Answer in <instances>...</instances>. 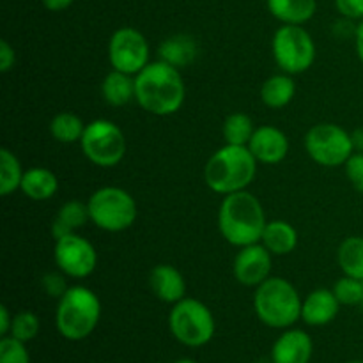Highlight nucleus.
I'll list each match as a JSON object with an SVG mask.
<instances>
[{"mask_svg":"<svg viewBox=\"0 0 363 363\" xmlns=\"http://www.w3.org/2000/svg\"><path fill=\"white\" fill-rule=\"evenodd\" d=\"M257 165L247 145L223 144L206 162L204 181L209 190L225 197L248 190L257 176Z\"/></svg>","mask_w":363,"mask_h":363,"instance_id":"obj_3","label":"nucleus"},{"mask_svg":"<svg viewBox=\"0 0 363 363\" xmlns=\"http://www.w3.org/2000/svg\"><path fill=\"white\" fill-rule=\"evenodd\" d=\"M298 230L293 223L286 220H268L262 233L261 243L272 252L273 255H289L298 247Z\"/></svg>","mask_w":363,"mask_h":363,"instance_id":"obj_20","label":"nucleus"},{"mask_svg":"<svg viewBox=\"0 0 363 363\" xmlns=\"http://www.w3.org/2000/svg\"><path fill=\"white\" fill-rule=\"evenodd\" d=\"M0 363H30L27 344L7 335L0 340Z\"/></svg>","mask_w":363,"mask_h":363,"instance_id":"obj_31","label":"nucleus"},{"mask_svg":"<svg viewBox=\"0 0 363 363\" xmlns=\"http://www.w3.org/2000/svg\"><path fill=\"white\" fill-rule=\"evenodd\" d=\"M301 305L303 300L296 287L282 277H269L261 286L255 287V315L269 328H293L301 319Z\"/></svg>","mask_w":363,"mask_h":363,"instance_id":"obj_4","label":"nucleus"},{"mask_svg":"<svg viewBox=\"0 0 363 363\" xmlns=\"http://www.w3.org/2000/svg\"><path fill=\"white\" fill-rule=\"evenodd\" d=\"M91 223L105 233H124L138 216L137 201L121 186H101L87 201Z\"/></svg>","mask_w":363,"mask_h":363,"instance_id":"obj_6","label":"nucleus"},{"mask_svg":"<svg viewBox=\"0 0 363 363\" xmlns=\"http://www.w3.org/2000/svg\"><path fill=\"white\" fill-rule=\"evenodd\" d=\"M108 62L112 69L137 77L151 62V46L147 38L135 27H121L110 35Z\"/></svg>","mask_w":363,"mask_h":363,"instance_id":"obj_11","label":"nucleus"},{"mask_svg":"<svg viewBox=\"0 0 363 363\" xmlns=\"http://www.w3.org/2000/svg\"><path fill=\"white\" fill-rule=\"evenodd\" d=\"M340 301L333 289L319 287L303 298L301 305V321L308 326H326L339 315Z\"/></svg>","mask_w":363,"mask_h":363,"instance_id":"obj_16","label":"nucleus"},{"mask_svg":"<svg viewBox=\"0 0 363 363\" xmlns=\"http://www.w3.org/2000/svg\"><path fill=\"white\" fill-rule=\"evenodd\" d=\"M87 222H91L87 202L77 201V199L66 201L60 206L55 218H53L52 222L53 240H60V238L67 236V234L77 233V230L82 229Z\"/></svg>","mask_w":363,"mask_h":363,"instance_id":"obj_21","label":"nucleus"},{"mask_svg":"<svg viewBox=\"0 0 363 363\" xmlns=\"http://www.w3.org/2000/svg\"><path fill=\"white\" fill-rule=\"evenodd\" d=\"M149 287L152 294L163 303L174 305L186 298V280L176 266H155L149 273Z\"/></svg>","mask_w":363,"mask_h":363,"instance_id":"obj_17","label":"nucleus"},{"mask_svg":"<svg viewBox=\"0 0 363 363\" xmlns=\"http://www.w3.org/2000/svg\"><path fill=\"white\" fill-rule=\"evenodd\" d=\"M87 124L73 112H60L50 121V135L59 144H80Z\"/></svg>","mask_w":363,"mask_h":363,"instance_id":"obj_25","label":"nucleus"},{"mask_svg":"<svg viewBox=\"0 0 363 363\" xmlns=\"http://www.w3.org/2000/svg\"><path fill=\"white\" fill-rule=\"evenodd\" d=\"M347 363H363V360H353V362H347Z\"/></svg>","mask_w":363,"mask_h":363,"instance_id":"obj_41","label":"nucleus"},{"mask_svg":"<svg viewBox=\"0 0 363 363\" xmlns=\"http://www.w3.org/2000/svg\"><path fill=\"white\" fill-rule=\"evenodd\" d=\"M101 94L106 105L124 106L135 101V77L112 69L101 82Z\"/></svg>","mask_w":363,"mask_h":363,"instance_id":"obj_24","label":"nucleus"},{"mask_svg":"<svg viewBox=\"0 0 363 363\" xmlns=\"http://www.w3.org/2000/svg\"><path fill=\"white\" fill-rule=\"evenodd\" d=\"M354 48H357V55L363 64V20L357 23V32H354Z\"/></svg>","mask_w":363,"mask_h":363,"instance_id":"obj_38","label":"nucleus"},{"mask_svg":"<svg viewBox=\"0 0 363 363\" xmlns=\"http://www.w3.org/2000/svg\"><path fill=\"white\" fill-rule=\"evenodd\" d=\"M305 151L308 158L326 169L344 167L354 155L353 137L350 131L333 123H318L305 133Z\"/></svg>","mask_w":363,"mask_h":363,"instance_id":"obj_10","label":"nucleus"},{"mask_svg":"<svg viewBox=\"0 0 363 363\" xmlns=\"http://www.w3.org/2000/svg\"><path fill=\"white\" fill-rule=\"evenodd\" d=\"M337 262L344 275L363 280V238H346L337 250Z\"/></svg>","mask_w":363,"mask_h":363,"instance_id":"obj_26","label":"nucleus"},{"mask_svg":"<svg viewBox=\"0 0 363 363\" xmlns=\"http://www.w3.org/2000/svg\"><path fill=\"white\" fill-rule=\"evenodd\" d=\"M273 254L262 243L248 245L238 250L233 262L234 279L245 287H259L272 277Z\"/></svg>","mask_w":363,"mask_h":363,"instance_id":"obj_13","label":"nucleus"},{"mask_svg":"<svg viewBox=\"0 0 363 363\" xmlns=\"http://www.w3.org/2000/svg\"><path fill=\"white\" fill-rule=\"evenodd\" d=\"M268 223L261 201L248 190L225 195L218 208V230L223 240L241 248L261 243Z\"/></svg>","mask_w":363,"mask_h":363,"instance_id":"obj_2","label":"nucleus"},{"mask_svg":"<svg viewBox=\"0 0 363 363\" xmlns=\"http://www.w3.org/2000/svg\"><path fill=\"white\" fill-rule=\"evenodd\" d=\"M247 147L262 165H279L289 155L291 144L287 135L280 128L262 124L255 128Z\"/></svg>","mask_w":363,"mask_h":363,"instance_id":"obj_14","label":"nucleus"},{"mask_svg":"<svg viewBox=\"0 0 363 363\" xmlns=\"http://www.w3.org/2000/svg\"><path fill=\"white\" fill-rule=\"evenodd\" d=\"M74 4V0H43V6L46 7L52 13H60V11H66L67 7H71Z\"/></svg>","mask_w":363,"mask_h":363,"instance_id":"obj_37","label":"nucleus"},{"mask_svg":"<svg viewBox=\"0 0 363 363\" xmlns=\"http://www.w3.org/2000/svg\"><path fill=\"white\" fill-rule=\"evenodd\" d=\"M272 53L280 71L294 77L314 66L318 48L303 25H282L273 34Z\"/></svg>","mask_w":363,"mask_h":363,"instance_id":"obj_8","label":"nucleus"},{"mask_svg":"<svg viewBox=\"0 0 363 363\" xmlns=\"http://www.w3.org/2000/svg\"><path fill=\"white\" fill-rule=\"evenodd\" d=\"M344 170L351 186L363 195V152H354L344 165Z\"/></svg>","mask_w":363,"mask_h":363,"instance_id":"obj_33","label":"nucleus"},{"mask_svg":"<svg viewBox=\"0 0 363 363\" xmlns=\"http://www.w3.org/2000/svg\"><path fill=\"white\" fill-rule=\"evenodd\" d=\"M20 190L30 201H50L59 191V177L46 167H32V169L25 170Z\"/></svg>","mask_w":363,"mask_h":363,"instance_id":"obj_18","label":"nucleus"},{"mask_svg":"<svg viewBox=\"0 0 363 363\" xmlns=\"http://www.w3.org/2000/svg\"><path fill=\"white\" fill-rule=\"evenodd\" d=\"M160 59L177 69L190 66L199 55V43L190 34H174L163 39L158 46Z\"/></svg>","mask_w":363,"mask_h":363,"instance_id":"obj_19","label":"nucleus"},{"mask_svg":"<svg viewBox=\"0 0 363 363\" xmlns=\"http://www.w3.org/2000/svg\"><path fill=\"white\" fill-rule=\"evenodd\" d=\"M39 328H41V323H39L38 315L30 311H21L13 315V326H11L9 335L27 344L38 337Z\"/></svg>","mask_w":363,"mask_h":363,"instance_id":"obj_29","label":"nucleus"},{"mask_svg":"<svg viewBox=\"0 0 363 363\" xmlns=\"http://www.w3.org/2000/svg\"><path fill=\"white\" fill-rule=\"evenodd\" d=\"M255 128L257 126H255L248 113L234 112L227 116L222 124L223 140H225V144L230 145H248Z\"/></svg>","mask_w":363,"mask_h":363,"instance_id":"obj_28","label":"nucleus"},{"mask_svg":"<svg viewBox=\"0 0 363 363\" xmlns=\"http://www.w3.org/2000/svg\"><path fill=\"white\" fill-rule=\"evenodd\" d=\"M57 301L55 326L66 340H84L98 328L101 319V300L92 289L85 286H71Z\"/></svg>","mask_w":363,"mask_h":363,"instance_id":"obj_5","label":"nucleus"},{"mask_svg":"<svg viewBox=\"0 0 363 363\" xmlns=\"http://www.w3.org/2000/svg\"><path fill=\"white\" fill-rule=\"evenodd\" d=\"M170 333L186 347H202L215 337V315L197 298H183L172 305L169 314Z\"/></svg>","mask_w":363,"mask_h":363,"instance_id":"obj_7","label":"nucleus"},{"mask_svg":"<svg viewBox=\"0 0 363 363\" xmlns=\"http://www.w3.org/2000/svg\"><path fill=\"white\" fill-rule=\"evenodd\" d=\"M266 4L282 25H305L318 11V0H266Z\"/></svg>","mask_w":363,"mask_h":363,"instance_id":"obj_22","label":"nucleus"},{"mask_svg":"<svg viewBox=\"0 0 363 363\" xmlns=\"http://www.w3.org/2000/svg\"><path fill=\"white\" fill-rule=\"evenodd\" d=\"M353 137V144H354V151L357 152H363V126L357 128V130L351 133Z\"/></svg>","mask_w":363,"mask_h":363,"instance_id":"obj_39","label":"nucleus"},{"mask_svg":"<svg viewBox=\"0 0 363 363\" xmlns=\"http://www.w3.org/2000/svg\"><path fill=\"white\" fill-rule=\"evenodd\" d=\"M53 261L57 269L69 279H87L98 268V252L94 245L78 233L55 240L53 247Z\"/></svg>","mask_w":363,"mask_h":363,"instance_id":"obj_12","label":"nucleus"},{"mask_svg":"<svg viewBox=\"0 0 363 363\" xmlns=\"http://www.w3.org/2000/svg\"><path fill=\"white\" fill-rule=\"evenodd\" d=\"M314 342L307 332L298 328L284 330L272 347V363H311Z\"/></svg>","mask_w":363,"mask_h":363,"instance_id":"obj_15","label":"nucleus"},{"mask_svg":"<svg viewBox=\"0 0 363 363\" xmlns=\"http://www.w3.org/2000/svg\"><path fill=\"white\" fill-rule=\"evenodd\" d=\"M11 326H13V315H11L9 308H7L6 305H2V307H0V335H9Z\"/></svg>","mask_w":363,"mask_h":363,"instance_id":"obj_36","label":"nucleus"},{"mask_svg":"<svg viewBox=\"0 0 363 363\" xmlns=\"http://www.w3.org/2000/svg\"><path fill=\"white\" fill-rule=\"evenodd\" d=\"M82 152L96 167L112 169L124 160L128 140L124 131L110 119H94L87 123L80 140Z\"/></svg>","mask_w":363,"mask_h":363,"instance_id":"obj_9","label":"nucleus"},{"mask_svg":"<svg viewBox=\"0 0 363 363\" xmlns=\"http://www.w3.org/2000/svg\"><path fill=\"white\" fill-rule=\"evenodd\" d=\"M135 101L156 117L174 116L186 99V84L181 69L165 60H151L135 77Z\"/></svg>","mask_w":363,"mask_h":363,"instance_id":"obj_1","label":"nucleus"},{"mask_svg":"<svg viewBox=\"0 0 363 363\" xmlns=\"http://www.w3.org/2000/svg\"><path fill=\"white\" fill-rule=\"evenodd\" d=\"M296 96V82L293 74L279 73L266 78L261 87V101L272 110L286 108Z\"/></svg>","mask_w":363,"mask_h":363,"instance_id":"obj_23","label":"nucleus"},{"mask_svg":"<svg viewBox=\"0 0 363 363\" xmlns=\"http://www.w3.org/2000/svg\"><path fill=\"white\" fill-rule=\"evenodd\" d=\"M333 293H335L337 300L340 305L346 307H354V305L363 303V280L353 279V277H346L339 279L333 286Z\"/></svg>","mask_w":363,"mask_h":363,"instance_id":"obj_30","label":"nucleus"},{"mask_svg":"<svg viewBox=\"0 0 363 363\" xmlns=\"http://www.w3.org/2000/svg\"><path fill=\"white\" fill-rule=\"evenodd\" d=\"M174 363H197V362L190 360V358H181V360H177V362H174Z\"/></svg>","mask_w":363,"mask_h":363,"instance_id":"obj_40","label":"nucleus"},{"mask_svg":"<svg viewBox=\"0 0 363 363\" xmlns=\"http://www.w3.org/2000/svg\"><path fill=\"white\" fill-rule=\"evenodd\" d=\"M66 279H69V277L64 275L60 269H57V272L46 273V275L43 277V289L46 291V294H48L50 298L60 300V298L66 294V291L71 287V286H67Z\"/></svg>","mask_w":363,"mask_h":363,"instance_id":"obj_32","label":"nucleus"},{"mask_svg":"<svg viewBox=\"0 0 363 363\" xmlns=\"http://www.w3.org/2000/svg\"><path fill=\"white\" fill-rule=\"evenodd\" d=\"M337 13L353 21L363 20V0H335Z\"/></svg>","mask_w":363,"mask_h":363,"instance_id":"obj_34","label":"nucleus"},{"mask_svg":"<svg viewBox=\"0 0 363 363\" xmlns=\"http://www.w3.org/2000/svg\"><path fill=\"white\" fill-rule=\"evenodd\" d=\"M23 167L20 158L11 149H0V195L9 197L14 191L20 190L23 181Z\"/></svg>","mask_w":363,"mask_h":363,"instance_id":"obj_27","label":"nucleus"},{"mask_svg":"<svg viewBox=\"0 0 363 363\" xmlns=\"http://www.w3.org/2000/svg\"><path fill=\"white\" fill-rule=\"evenodd\" d=\"M14 64H16V52H14V48L6 39H2L0 41V71L9 73L14 67Z\"/></svg>","mask_w":363,"mask_h":363,"instance_id":"obj_35","label":"nucleus"}]
</instances>
